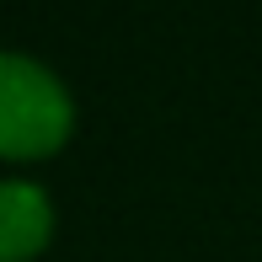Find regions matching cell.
Returning <instances> with one entry per match:
<instances>
[{"label": "cell", "instance_id": "obj_1", "mask_svg": "<svg viewBox=\"0 0 262 262\" xmlns=\"http://www.w3.org/2000/svg\"><path fill=\"white\" fill-rule=\"evenodd\" d=\"M75 107L49 64L27 54H0V156L32 161L70 139Z\"/></svg>", "mask_w": 262, "mask_h": 262}, {"label": "cell", "instance_id": "obj_2", "mask_svg": "<svg viewBox=\"0 0 262 262\" xmlns=\"http://www.w3.org/2000/svg\"><path fill=\"white\" fill-rule=\"evenodd\" d=\"M54 235V209L38 182H0V262H32Z\"/></svg>", "mask_w": 262, "mask_h": 262}]
</instances>
